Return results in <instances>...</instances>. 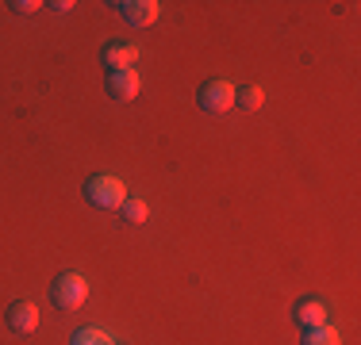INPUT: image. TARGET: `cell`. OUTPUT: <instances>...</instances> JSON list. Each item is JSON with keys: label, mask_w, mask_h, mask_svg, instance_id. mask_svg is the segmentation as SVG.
<instances>
[{"label": "cell", "mask_w": 361, "mask_h": 345, "mask_svg": "<svg viewBox=\"0 0 361 345\" xmlns=\"http://www.w3.org/2000/svg\"><path fill=\"white\" fill-rule=\"evenodd\" d=\"M50 299L62 310H77L89 299V280H85L81 272H58L54 284H50Z\"/></svg>", "instance_id": "cell-1"}, {"label": "cell", "mask_w": 361, "mask_h": 345, "mask_svg": "<svg viewBox=\"0 0 361 345\" xmlns=\"http://www.w3.org/2000/svg\"><path fill=\"white\" fill-rule=\"evenodd\" d=\"M85 196H89L92 207L116 211V207H123V200H127V188H123V180H119V177L97 172V177H89V184H85Z\"/></svg>", "instance_id": "cell-2"}, {"label": "cell", "mask_w": 361, "mask_h": 345, "mask_svg": "<svg viewBox=\"0 0 361 345\" xmlns=\"http://www.w3.org/2000/svg\"><path fill=\"white\" fill-rule=\"evenodd\" d=\"M196 104H200V111H208V115H223V111L235 108V84L223 81V77H208V81L200 84V92H196Z\"/></svg>", "instance_id": "cell-3"}, {"label": "cell", "mask_w": 361, "mask_h": 345, "mask_svg": "<svg viewBox=\"0 0 361 345\" xmlns=\"http://www.w3.org/2000/svg\"><path fill=\"white\" fill-rule=\"evenodd\" d=\"M111 8H116V12L123 15V23H131V27H150L161 15L158 0H119V4H111Z\"/></svg>", "instance_id": "cell-4"}, {"label": "cell", "mask_w": 361, "mask_h": 345, "mask_svg": "<svg viewBox=\"0 0 361 345\" xmlns=\"http://www.w3.org/2000/svg\"><path fill=\"white\" fill-rule=\"evenodd\" d=\"M139 89H142V81H139L135 69H116V73H108V96L111 100L127 104V100L139 96Z\"/></svg>", "instance_id": "cell-5"}, {"label": "cell", "mask_w": 361, "mask_h": 345, "mask_svg": "<svg viewBox=\"0 0 361 345\" xmlns=\"http://www.w3.org/2000/svg\"><path fill=\"white\" fill-rule=\"evenodd\" d=\"M4 318H8V326H12L16 334H35L39 330V307L31 303V299H16Z\"/></svg>", "instance_id": "cell-6"}, {"label": "cell", "mask_w": 361, "mask_h": 345, "mask_svg": "<svg viewBox=\"0 0 361 345\" xmlns=\"http://www.w3.org/2000/svg\"><path fill=\"white\" fill-rule=\"evenodd\" d=\"M292 318H296L304 330H315V326H326V322H331V315H326V303H323V299H300L296 310H292Z\"/></svg>", "instance_id": "cell-7"}, {"label": "cell", "mask_w": 361, "mask_h": 345, "mask_svg": "<svg viewBox=\"0 0 361 345\" xmlns=\"http://www.w3.org/2000/svg\"><path fill=\"white\" fill-rule=\"evenodd\" d=\"M135 62H139V46H123V42H111V46H104L108 73H116V69H131Z\"/></svg>", "instance_id": "cell-8"}, {"label": "cell", "mask_w": 361, "mask_h": 345, "mask_svg": "<svg viewBox=\"0 0 361 345\" xmlns=\"http://www.w3.org/2000/svg\"><path fill=\"white\" fill-rule=\"evenodd\" d=\"M235 104L243 111H257L265 104V92H262V84H243V89H235Z\"/></svg>", "instance_id": "cell-9"}, {"label": "cell", "mask_w": 361, "mask_h": 345, "mask_svg": "<svg viewBox=\"0 0 361 345\" xmlns=\"http://www.w3.org/2000/svg\"><path fill=\"white\" fill-rule=\"evenodd\" d=\"M70 345H116V341H111V334L100 330V326H81L70 338Z\"/></svg>", "instance_id": "cell-10"}, {"label": "cell", "mask_w": 361, "mask_h": 345, "mask_svg": "<svg viewBox=\"0 0 361 345\" xmlns=\"http://www.w3.org/2000/svg\"><path fill=\"white\" fill-rule=\"evenodd\" d=\"M304 345H342V334L326 322V326H315V330H304Z\"/></svg>", "instance_id": "cell-11"}, {"label": "cell", "mask_w": 361, "mask_h": 345, "mask_svg": "<svg viewBox=\"0 0 361 345\" xmlns=\"http://www.w3.org/2000/svg\"><path fill=\"white\" fill-rule=\"evenodd\" d=\"M119 211H123V219H127V222H146V215H150V203L139 200V196H127Z\"/></svg>", "instance_id": "cell-12"}, {"label": "cell", "mask_w": 361, "mask_h": 345, "mask_svg": "<svg viewBox=\"0 0 361 345\" xmlns=\"http://www.w3.org/2000/svg\"><path fill=\"white\" fill-rule=\"evenodd\" d=\"M8 8H12V12H20V15H31V12H39V0H12V4H8Z\"/></svg>", "instance_id": "cell-13"}, {"label": "cell", "mask_w": 361, "mask_h": 345, "mask_svg": "<svg viewBox=\"0 0 361 345\" xmlns=\"http://www.w3.org/2000/svg\"><path fill=\"white\" fill-rule=\"evenodd\" d=\"M50 8H54V12H70V8H73V0H54Z\"/></svg>", "instance_id": "cell-14"}]
</instances>
